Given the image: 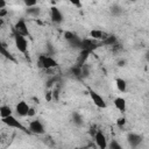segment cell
I'll use <instances>...</instances> for the list:
<instances>
[{
	"label": "cell",
	"instance_id": "6da1fadb",
	"mask_svg": "<svg viewBox=\"0 0 149 149\" xmlns=\"http://www.w3.org/2000/svg\"><path fill=\"white\" fill-rule=\"evenodd\" d=\"M38 64H40L41 68L47 69V70L57 66V62L51 56H49V55H41L40 59H38Z\"/></svg>",
	"mask_w": 149,
	"mask_h": 149
},
{
	"label": "cell",
	"instance_id": "7a4b0ae2",
	"mask_svg": "<svg viewBox=\"0 0 149 149\" xmlns=\"http://www.w3.org/2000/svg\"><path fill=\"white\" fill-rule=\"evenodd\" d=\"M14 43H15L16 49L20 52H22V54H26L27 52V50H28V42L26 40V36L15 34V36H14Z\"/></svg>",
	"mask_w": 149,
	"mask_h": 149
},
{
	"label": "cell",
	"instance_id": "3957f363",
	"mask_svg": "<svg viewBox=\"0 0 149 149\" xmlns=\"http://www.w3.org/2000/svg\"><path fill=\"white\" fill-rule=\"evenodd\" d=\"M1 121H2L6 126H8V127H10V128H16V129H20V130H24V132H26L24 126H23L15 116H13V115H9V116H7V118H2Z\"/></svg>",
	"mask_w": 149,
	"mask_h": 149
},
{
	"label": "cell",
	"instance_id": "277c9868",
	"mask_svg": "<svg viewBox=\"0 0 149 149\" xmlns=\"http://www.w3.org/2000/svg\"><path fill=\"white\" fill-rule=\"evenodd\" d=\"M88 94H90V97H91V100L93 101V104L97 106V107H99V108H106L107 107V104H106V101H105V99L98 93V92H95V91H93V90H88Z\"/></svg>",
	"mask_w": 149,
	"mask_h": 149
},
{
	"label": "cell",
	"instance_id": "5b68a950",
	"mask_svg": "<svg viewBox=\"0 0 149 149\" xmlns=\"http://www.w3.org/2000/svg\"><path fill=\"white\" fill-rule=\"evenodd\" d=\"M14 31L15 34H19V35H22V36H29V29L27 27V23L23 19H20L15 22L14 24Z\"/></svg>",
	"mask_w": 149,
	"mask_h": 149
},
{
	"label": "cell",
	"instance_id": "8992f818",
	"mask_svg": "<svg viewBox=\"0 0 149 149\" xmlns=\"http://www.w3.org/2000/svg\"><path fill=\"white\" fill-rule=\"evenodd\" d=\"M99 45H100V43H98V41L92 38V37H87V38H83L81 40V49L90 50L91 52L94 49H97Z\"/></svg>",
	"mask_w": 149,
	"mask_h": 149
},
{
	"label": "cell",
	"instance_id": "52a82bcc",
	"mask_svg": "<svg viewBox=\"0 0 149 149\" xmlns=\"http://www.w3.org/2000/svg\"><path fill=\"white\" fill-rule=\"evenodd\" d=\"M29 130L34 134H37V135H41V134H44V126L43 123L40 121V120H33L29 122Z\"/></svg>",
	"mask_w": 149,
	"mask_h": 149
},
{
	"label": "cell",
	"instance_id": "ba28073f",
	"mask_svg": "<svg viewBox=\"0 0 149 149\" xmlns=\"http://www.w3.org/2000/svg\"><path fill=\"white\" fill-rule=\"evenodd\" d=\"M94 141H95V144L98 148L100 149H105L107 148V139L105 136V134L101 132V130H97L95 134H94Z\"/></svg>",
	"mask_w": 149,
	"mask_h": 149
},
{
	"label": "cell",
	"instance_id": "9c48e42d",
	"mask_svg": "<svg viewBox=\"0 0 149 149\" xmlns=\"http://www.w3.org/2000/svg\"><path fill=\"white\" fill-rule=\"evenodd\" d=\"M50 19H51V21H52L54 23H56V24L62 23L63 20H64L62 12H61L57 7H55V6L50 8Z\"/></svg>",
	"mask_w": 149,
	"mask_h": 149
},
{
	"label": "cell",
	"instance_id": "30bf717a",
	"mask_svg": "<svg viewBox=\"0 0 149 149\" xmlns=\"http://www.w3.org/2000/svg\"><path fill=\"white\" fill-rule=\"evenodd\" d=\"M29 109H30V106L26 101H20L15 106V112L19 116H28Z\"/></svg>",
	"mask_w": 149,
	"mask_h": 149
},
{
	"label": "cell",
	"instance_id": "8fae6325",
	"mask_svg": "<svg viewBox=\"0 0 149 149\" xmlns=\"http://www.w3.org/2000/svg\"><path fill=\"white\" fill-rule=\"evenodd\" d=\"M127 141H128L130 147L136 148L142 143V136L136 134V133H129L128 136H127Z\"/></svg>",
	"mask_w": 149,
	"mask_h": 149
},
{
	"label": "cell",
	"instance_id": "7c38bea8",
	"mask_svg": "<svg viewBox=\"0 0 149 149\" xmlns=\"http://www.w3.org/2000/svg\"><path fill=\"white\" fill-rule=\"evenodd\" d=\"M107 36H108V34L102 31V30H100V29H93V30L90 31V37H92V38H94L97 41H100V42L104 41Z\"/></svg>",
	"mask_w": 149,
	"mask_h": 149
},
{
	"label": "cell",
	"instance_id": "4fadbf2b",
	"mask_svg": "<svg viewBox=\"0 0 149 149\" xmlns=\"http://www.w3.org/2000/svg\"><path fill=\"white\" fill-rule=\"evenodd\" d=\"M90 55H91V51H90V50H86V49H80V54H79V56H78L77 64H78V65H83V64H85Z\"/></svg>",
	"mask_w": 149,
	"mask_h": 149
},
{
	"label": "cell",
	"instance_id": "5bb4252c",
	"mask_svg": "<svg viewBox=\"0 0 149 149\" xmlns=\"http://www.w3.org/2000/svg\"><path fill=\"white\" fill-rule=\"evenodd\" d=\"M114 106L118 111L120 112H125L126 111V107H127V104H126V100L121 97H118L114 99Z\"/></svg>",
	"mask_w": 149,
	"mask_h": 149
},
{
	"label": "cell",
	"instance_id": "9a60e30c",
	"mask_svg": "<svg viewBox=\"0 0 149 149\" xmlns=\"http://www.w3.org/2000/svg\"><path fill=\"white\" fill-rule=\"evenodd\" d=\"M81 40H83V38H80L79 36L74 35V37L71 38L70 41H68V43H69L70 47L73 48V49H81Z\"/></svg>",
	"mask_w": 149,
	"mask_h": 149
},
{
	"label": "cell",
	"instance_id": "2e32d148",
	"mask_svg": "<svg viewBox=\"0 0 149 149\" xmlns=\"http://www.w3.org/2000/svg\"><path fill=\"white\" fill-rule=\"evenodd\" d=\"M116 42H118L116 36H114V35H108V36H107V37H106L104 41H101V42H100V44L113 47V45H115V44H116Z\"/></svg>",
	"mask_w": 149,
	"mask_h": 149
},
{
	"label": "cell",
	"instance_id": "e0dca14e",
	"mask_svg": "<svg viewBox=\"0 0 149 149\" xmlns=\"http://www.w3.org/2000/svg\"><path fill=\"white\" fill-rule=\"evenodd\" d=\"M72 121H73V123H74L76 126H78V127H80V126L84 125V119H83L81 114L78 113V112H73V113H72Z\"/></svg>",
	"mask_w": 149,
	"mask_h": 149
},
{
	"label": "cell",
	"instance_id": "ac0fdd59",
	"mask_svg": "<svg viewBox=\"0 0 149 149\" xmlns=\"http://www.w3.org/2000/svg\"><path fill=\"white\" fill-rule=\"evenodd\" d=\"M9 115H13L12 108H10L9 106H7V105H2V106L0 107V116H1V119H2V118H7V116H9Z\"/></svg>",
	"mask_w": 149,
	"mask_h": 149
},
{
	"label": "cell",
	"instance_id": "d6986e66",
	"mask_svg": "<svg viewBox=\"0 0 149 149\" xmlns=\"http://www.w3.org/2000/svg\"><path fill=\"white\" fill-rule=\"evenodd\" d=\"M115 85H116V88H118L120 92H126V90H127V83H126L125 79L118 78V79L115 80Z\"/></svg>",
	"mask_w": 149,
	"mask_h": 149
},
{
	"label": "cell",
	"instance_id": "ffe728a7",
	"mask_svg": "<svg viewBox=\"0 0 149 149\" xmlns=\"http://www.w3.org/2000/svg\"><path fill=\"white\" fill-rule=\"evenodd\" d=\"M26 12H27L28 15L34 16V17H37L41 14V8L40 7H36V6H34V7H27V10Z\"/></svg>",
	"mask_w": 149,
	"mask_h": 149
},
{
	"label": "cell",
	"instance_id": "44dd1931",
	"mask_svg": "<svg viewBox=\"0 0 149 149\" xmlns=\"http://www.w3.org/2000/svg\"><path fill=\"white\" fill-rule=\"evenodd\" d=\"M80 73H81V65H73L71 69H70V74H72L73 77H77V78H81L80 77Z\"/></svg>",
	"mask_w": 149,
	"mask_h": 149
},
{
	"label": "cell",
	"instance_id": "7402d4cb",
	"mask_svg": "<svg viewBox=\"0 0 149 149\" xmlns=\"http://www.w3.org/2000/svg\"><path fill=\"white\" fill-rule=\"evenodd\" d=\"M90 76V66L85 63L81 65V73H80V77L81 78H87Z\"/></svg>",
	"mask_w": 149,
	"mask_h": 149
},
{
	"label": "cell",
	"instance_id": "603a6c76",
	"mask_svg": "<svg viewBox=\"0 0 149 149\" xmlns=\"http://www.w3.org/2000/svg\"><path fill=\"white\" fill-rule=\"evenodd\" d=\"M111 13L113 14V15H120L121 13H122V7H120L119 5H113L112 7H111Z\"/></svg>",
	"mask_w": 149,
	"mask_h": 149
},
{
	"label": "cell",
	"instance_id": "cb8c5ba5",
	"mask_svg": "<svg viewBox=\"0 0 149 149\" xmlns=\"http://www.w3.org/2000/svg\"><path fill=\"white\" fill-rule=\"evenodd\" d=\"M0 51H1V55H2V56H5L6 58H8V59H13V58H12V56H10V54L7 51L6 45H5L3 43H2V44H1V47H0Z\"/></svg>",
	"mask_w": 149,
	"mask_h": 149
},
{
	"label": "cell",
	"instance_id": "d4e9b609",
	"mask_svg": "<svg viewBox=\"0 0 149 149\" xmlns=\"http://www.w3.org/2000/svg\"><path fill=\"white\" fill-rule=\"evenodd\" d=\"M37 1L38 0H23L26 7H34V6L37 5Z\"/></svg>",
	"mask_w": 149,
	"mask_h": 149
},
{
	"label": "cell",
	"instance_id": "484cf974",
	"mask_svg": "<svg viewBox=\"0 0 149 149\" xmlns=\"http://www.w3.org/2000/svg\"><path fill=\"white\" fill-rule=\"evenodd\" d=\"M109 148H111V149H121L122 147H121L120 143L116 142V140H113V141L109 143Z\"/></svg>",
	"mask_w": 149,
	"mask_h": 149
},
{
	"label": "cell",
	"instance_id": "4316f807",
	"mask_svg": "<svg viewBox=\"0 0 149 149\" xmlns=\"http://www.w3.org/2000/svg\"><path fill=\"white\" fill-rule=\"evenodd\" d=\"M74 35H76V34H73L72 31H65V33H64V38H65L66 41H70L71 38L74 37Z\"/></svg>",
	"mask_w": 149,
	"mask_h": 149
},
{
	"label": "cell",
	"instance_id": "83f0119b",
	"mask_svg": "<svg viewBox=\"0 0 149 149\" xmlns=\"http://www.w3.org/2000/svg\"><path fill=\"white\" fill-rule=\"evenodd\" d=\"M116 125L121 128V127H123L125 125H126V119L125 118H119L118 120H116Z\"/></svg>",
	"mask_w": 149,
	"mask_h": 149
},
{
	"label": "cell",
	"instance_id": "f1b7e54d",
	"mask_svg": "<svg viewBox=\"0 0 149 149\" xmlns=\"http://www.w3.org/2000/svg\"><path fill=\"white\" fill-rule=\"evenodd\" d=\"M70 3H72L73 6H76V7H80L81 6V1L80 0H68Z\"/></svg>",
	"mask_w": 149,
	"mask_h": 149
},
{
	"label": "cell",
	"instance_id": "f546056e",
	"mask_svg": "<svg viewBox=\"0 0 149 149\" xmlns=\"http://www.w3.org/2000/svg\"><path fill=\"white\" fill-rule=\"evenodd\" d=\"M6 14H7V10H6V8H1V9H0V17H3Z\"/></svg>",
	"mask_w": 149,
	"mask_h": 149
},
{
	"label": "cell",
	"instance_id": "4dcf8cb0",
	"mask_svg": "<svg viewBox=\"0 0 149 149\" xmlns=\"http://www.w3.org/2000/svg\"><path fill=\"white\" fill-rule=\"evenodd\" d=\"M34 115H35V109L30 107V109H29V112H28V116H34Z\"/></svg>",
	"mask_w": 149,
	"mask_h": 149
},
{
	"label": "cell",
	"instance_id": "1f68e13d",
	"mask_svg": "<svg viewBox=\"0 0 149 149\" xmlns=\"http://www.w3.org/2000/svg\"><path fill=\"white\" fill-rule=\"evenodd\" d=\"M1 8H6V1L5 0H0V9Z\"/></svg>",
	"mask_w": 149,
	"mask_h": 149
},
{
	"label": "cell",
	"instance_id": "d6a6232c",
	"mask_svg": "<svg viewBox=\"0 0 149 149\" xmlns=\"http://www.w3.org/2000/svg\"><path fill=\"white\" fill-rule=\"evenodd\" d=\"M144 59H146V61L149 63V50L146 52V55H144Z\"/></svg>",
	"mask_w": 149,
	"mask_h": 149
},
{
	"label": "cell",
	"instance_id": "836d02e7",
	"mask_svg": "<svg viewBox=\"0 0 149 149\" xmlns=\"http://www.w3.org/2000/svg\"><path fill=\"white\" fill-rule=\"evenodd\" d=\"M118 64H119V66H123V64H125V61H120Z\"/></svg>",
	"mask_w": 149,
	"mask_h": 149
}]
</instances>
